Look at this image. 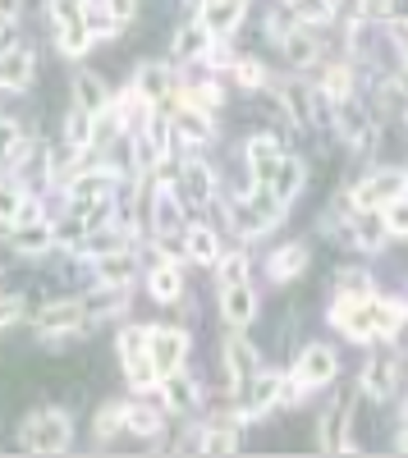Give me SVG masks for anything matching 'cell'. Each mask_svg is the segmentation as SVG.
Segmentation results:
<instances>
[{"instance_id": "obj_1", "label": "cell", "mask_w": 408, "mask_h": 458, "mask_svg": "<svg viewBox=\"0 0 408 458\" xmlns=\"http://www.w3.org/2000/svg\"><path fill=\"white\" fill-rule=\"evenodd\" d=\"M280 211H285V202L271 193L267 183H257L252 193L230 211V220H234V229H239L243 239H252V234H262V229H271V225L280 220Z\"/></svg>"}, {"instance_id": "obj_2", "label": "cell", "mask_w": 408, "mask_h": 458, "mask_svg": "<svg viewBox=\"0 0 408 458\" xmlns=\"http://www.w3.org/2000/svg\"><path fill=\"white\" fill-rule=\"evenodd\" d=\"M64 445H69V417L60 408H42L23 427V449L32 454H60Z\"/></svg>"}, {"instance_id": "obj_3", "label": "cell", "mask_w": 408, "mask_h": 458, "mask_svg": "<svg viewBox=\"0 0 408 458\" xmlns=\"http://www.w3.org/2000/svg\"><path fill=\"white\" fill-rule=\"evenodd\" d=\"M147 353H152L157 376H170V371L183 367V353H189V335H183V330H170V326L147 330Z\"/></svg>"}, {"instance_id": "obj_4", "label": "cell", "mask_w": 408, "mask_h": 458, "mask_svg": "<svg viewBox=\"0 0 408 458\" xmlns=\"http://www.w3.org/2000/svg\"><path fill=\"white\" fill-rule=\"evenodd\" d=\"M399 193H404V174L381 170V174L362 179V183L353 188V207H358V211H377V207H386V202L399 198Z\"/></svg>"}, {"instance_id": "obj_5", "label": "cell", "mask_w": 408, "mask_h": 458, "mask_svg": "<svg viewBox=\"0 0 408 458\" xmlns=\"http://www.w3.org/2000/svg\"><path fill=\"white\" fill-rule=\"evenodd\" d=\"M340 362H336V349H326V344H308L299 367H293V376L303 380V386H326V380H336Z\"/></svg>"}, {"instance_id": "obj_6", "label": "cell", "mask_w": 408, "mask_h": 458, "mask_svg": "<svg viewBox=\"0 0 408 458\" xmlns=\"http://www.w3.org/2000/svg\"><path fill=\"white\" fill-rule=\"evenodd\" d=\"M330 321H336L349 339H372L377 330H372V308H367V298H340L336 302V312H330Z\"/></svg>"}, {"instance_id": "obj_7", "label": "cell", "mask_w": 408, "mask_h": 458, "mask_svg": "<svg viewBox=\"0 0 408 458\" xmlns=\"http://www.w3.org/2000/svg\"><path fill=\"white\" fill-rule=\"evenodd\" d=\"M243 161L252 165L257 183H267V188H271V174H276V165H280V142H276L271 133L248 138V142H243Z\"/></svg>"}, {"instance_id": "obj_8", "label": "cell", "mask_w": 408, "mask_h": 458, "mask_svg": "<svg viewBox=\"0 0 408 458\" xmlns=\"http://www.w3.org/2000/svg\"><path fill=\"white\" fill-rule=\"evenodd\" d=\"M243 10H248V0H207V5H202V28L211 37H225V32L239 28Z\"/></svg>"}, {"instance_id": "obj_9", "label": "cell", "mask_w": 408, "mask_h": 458, "mask_svg": "<svg viewBox=\"0 0 408 458\" xmlns=\"http://www.w3.org/2000/svg\"><path fill=\"white\" fill-rule=\"evenodd\" d=\"M88 321V312H83V302H51V308L47 312H37V330H42V335H64V330H79Z\"/></svg>"}, {"instance_id": "obj_10", "label": "cell", "mask_w": 408, "mask_h": 458, "mask_svg": "<svg viewBox=\"0 0 408 458\" xmlns=\"http://www.w3.org/2000/svg\"><path fill=\"white\" fill-rule=\"evenodd\" d=\"M28 79H32V51H23V47L0 51V88H5V92H23Z\"/></svg>"}, {"instance_id": "obj_11", "label": "cell", "mask_w": 408, "mask_h": 458, "mask_svg": "<svg viewBox=\"0 0 408 458\" xmlns=\"http://www.w3.org/2000/svg\"><path fill=\"white\" fill-rule=\"evenodd\" d=\"M280 101H285L289 120L299 124V129H312V124H317V97H312V88H303V83H285V88H280Z\"/></svg>"}, {"instance_id": "obj_12", "label": "cell", "mask_w": 408, "mask_h": 458, "mask_svg": "<svg viewBox=\"0 0 408 458\" xmlns=\"http://www.w3.org/2000/svg\"><path fill=\"white\" fill-rule=\"evenodd\" d=\"M395 380H399V362L390 353L372 358V362H367V371H362V386H367V394H372V399H390L395 394Z\"/></svg>"}, {"instance_id": "obj_13", "label": "cell", "mask_w": 408, "mask_h": 458, "mask_svg": "<svg viewBox=\"0 0 408 458\" xmlns=\"http://www.w3.org/2000/svg\"><path fill=\"white\" fill-rule=\"evenodd\" d=\"M55 243V225H47V220H19V229H14V248L19 252H28V257H42L47 248Z\"/></svg>"}, {"instance_id": "obj_14", "label": "cell", "mask_w": 408, "mask_h": 458, "mask_svg": "<svg viewBox=\"0 0 408 458\" xmlns=\"http://www.w3.org/2000/svg\"><path fill=\"white\" fill-rule=\"evenodd\" d=\"M271 280L276 284H289V280H299L303 271H308V248L303 243H285L280 252H271Z\"/></svg>"}, {"instance_id": "obj_15", "label": "cell", "mask_w": 408, "mask_h": 458, "mask_svg": "<svg viewBox=\"0 0 408 458\" xmlns=\"http://www.w3.org/2000/svg\"><path fill=\"white\" fill-rule=\"evenodd\" d=\"M220 308H225V321L230 326H248L257 317V293L243 284H225V293H220Z\"/></svg>"}, {"instance_id": "obj_16", "label": "cell", "mask_w": 408, "mask_h": 458, "mask_svg": "<svg viewBox=\"0 0 408 458\" xmlns=\"http://www.w3.org/2000/svg\"><path fill=\"white\" fill-rule=\"evenodd\" d=\"M133 271H138V257H133L129 248H115V252L97 257V280H101V284H129Z\"/></svg>"}, {"instance_id": "obj_17", "label": "cell", "mask_w": 408, "mask_h": 458, "mask_svg": "<svg viewBox=\"0 0 408 458\" xmlns=\"http://www.w3.org/2000/svg\"><path fill=\"white\" fill-rule=\"evenodd\" d=\"M110 179L106 170H88V174H79L69 183V202H79V207H92V202H106L110 198Z\"/></svg>"}, {"instance_id": "obj_18", "label": "cell", "mask_w": 408, "mask_h": 458, "mask_svg": "<svg viewBox=\"0 0 408 458\" xmlns=\"http://www.w3.org/2000/svg\"><path fill=\"white\" fill-rule=\"evenodd\" d=\"M248 394H243V408H248V417H257V412H267L276 399H280V376H252L248 386H243Z\"/></svg>"}, {"instance_id": "obj_19", "label": "cell", "mask_w": 408, "mask_h": 458, "mask_svg": "<svg viewBox=\"0 0 408 458\" xmlns=\"http://www.w3.org/2000/svg\"><path fill=\"white\" fill-rule=\"evenodd\" d=\"M225 367L234 376V386H248V380L257 376V349H252L248 339H230L225 344Z\"/></svg>"}, {"instance_id": "obj_20", "label": "cell", "mask_w": 408, "mask_h": 458, "mask_svg": "<svg viewBox=\"0 0 408 458\" xmlns=\"http://www.w3.org/2000/svg\"><path fill=\"white\" fill-rule=\"evenodd\" d=\"M211 51V32L202 28V19L198 23H183L179 32H174V55L179 60H202Z\"/></svg>"}, {"instance_id": "obj_21", "label": "cell", "mask_w": 408, "mask_h": 458, "mask_svg": "<svg viewBox=\"0 0 408 458\" xmlns=\"http://www.w3.org/2000/svg\"><path fill=\"white\" fill-rule=\"evenodd\" d=\"M344 412H349V399L330 403V412L321 417V436H317V445H321L326 454H340V449H349V440L340 436V431H344Z\"/></svg>"}, {"instance_id": "obj_22", "label": "cell", "mask_w": 408, "mask_h": 458, "mask_svg": "<svg viewBox=\"0 0 408 458\" xmlns=\"http://www.w3.org/2000/svg\"><path fill=\"white\" fill-rule=\"evenodd\" d=\"M170 69L166 64H138V73H133V88L147 97V101H161V97H170Z\"/></svg>"}, {"instance_id": "obj_23", "label": "cell", "mask_w": 408, "mask_h": 458, "mask_svg": "<svg viewBox=\"0 0 408 458\" xmlns=\"http://www.w3.org/2000/svg\"><path fill=\"white\" fill-rule=\"evenodd\" d=\"M189 207H202L207 198H211V170L202 165V161H189L183 165V193H179Z\"/></svg>"}, {"instance_id": "obj_24", "label": "cell", "mask_w": 408, "mask_h": 458, "mask_svg": "<svg viewBox=\"0 0 408 458\" xmlns=\"http://www.w3.org/2000/svg\"><path fill=\"white\" fill-rule=\"evenodd\" d=\"M166 408L170 412H193L198 408V386L189 376H179V371L166 376Z\"/></svg>"}, {"instance_id": "obj_25", "label": "cell", "mask_w": 408, "mask_h": 458, "mask_svg": "<svg viewBox=\"0 0 408 458\" xmlns=\"http://www.w3.org/2000/svg\"><path fill=\"white\" fill-rule=\"evenodd\" d=\"M367 308H372V330H377V335H399V330H404V302H395V298H372Z\"/></svg>"}, {"instance_id": "obj_26", "label": "cell", "mask_w": 408, "mask_h": 458, "mask_svg": "<svg viewBox=\"0 0 408 458\" xmlns=\"http://www.w3.org/2000/svg\"><path fill=\"white\" fill-rule=\"evenodd\" d=\"M73 92H79V110H88V114H101L110 106L106 83L97 79V73H79V79H73Z\"/></svg>"}, {"instance_id": "obj_27", "label": "cell", "mask_w": 408, "mask_h": 458, "mask_svg": "<svg viewBox=\"0 0 408 458\" xmlns=\"http://www.w3.org/2000/svg\"><path fill=\"white\" fill-rule=\"evenodd\" d=\"M299 188H303V161H280L276 174H271V193H276L280 202H289Z\"/></svg>"}, {"instance_id": "obj_28", "label": "cell", "mask_w": 408, "mask_h": 458, "mask_svg": "<svg viewBox=\"0 0 408 458\" xmlns=\"http://www.w3.org/2000/svg\"><path fill=\"white\" fill-rule=\"evenodd\" d=\"M285 55H289L293 64H312V60H317V37H312V28H289V32H285Z\"/></svg>"}, {"instance_id": "obj_29", "label": "cell", "mask_w": 408, "mask_h": 458, "mask_svg": "<svg viewBox=\"0 0 408 458\" xmlns=\"http://www.w3.org/2000/svg\"><path fill=\"white\" fill-rule=\"evenodd\" d=\"M120 308H124V284H106V289H97V293L83 298V312L88 317H110V312H120Z\"/></svg>"}, {"instance_id": "obj_30", "label": "cell", "mask_w": 408, "mask_h": 458, "mask_svg": "<svg viewBox=\"0 0 408 458\" xmlns=\"http://www.w3.org/2000/svg\"><path fill=\"white\" fill-rule=\"evenodd\" d=\"M340 129H344V138L349 142H372V124H367V114L358 110V106H349V97L340 101Z\"/></svg>"}, {"instance_id": "obj_31", "label": "cell", "mask_w": 408, "mask_h": 458, "mask_svg": "<svg viewBox=\"0 0 408 458\" xmlns=\"http://www.w3.org/2000/svg\"><path fill=\"white\" fill-rule=\"evenodd\" d=\"M183 239H189V243H183V248H189V257L193 261H216V252H220V243H216V234H211V229L207 225H198V229H189V234H183Z\"/></svg>"}, {"instance_id": "obj_32", "label": "cell", "mask_w": 408, "mask_h": 458, "mask_svg": "<svg viewBox=\"0 0 408 458\" xmlns=\"http://www.w3.org/2000/svg\"><path fill=\"white\" fill-rule=\"evenodd\" d=\"M358 243L362 248H381L386 243V234H390V225H386V216H377V211H358Z\"/></svg>"}, {"instance_id": "obj_33", "label": "cell", "mask_w": 408, "mask_h": 458, "mask_svg": "<svg viewBox=\"0 0 408 458\" xmlns=\"http://www.w3.org/2000/svg\"><path fill=\"white\" fill-rule=\"evenodd\" d=\"M179 129H183V138H193V142H207L211 138V120L202 114V106H193V101L179 110Z\"/></svg>"}, {"instance_id": "obj_34", "label": "cell", "mask_w": 408, "mask_h": 458, "mask_svg": "<svg viewBox=\"0 0 408 458\" xmlns=\"http://www.w3.org/2000/svg\"><path fill=\"white\" fill-rule=\"evenodd\" d=\"M179 225H183V216H179V198L161 193V198H157V234L179 239Z\"/></svg>"}, {"instance_id": "obj_35", "label": "cell", "mask_w": 408, "mask_h": 458, "mask_svg": "<svg viewBox=\"0 0 408 458\" xmlns=\"http://www.w3.org/2000/svg\"><path fill=\"white\" fill-rule=\"evenodd\" d=\"M120 427H129V408L124 403H106L101 412H97V422H92V431L106 440V436H115Z\"/></svg>"}, {"instance_id": "obj_36", "label": "cell", "mask_w": 408, "mask_h": 458, "mask_svg": "<svg viewBox=\"0 0 408 458\" xmlns=\"http://www.w3.org/2000/svg\"><path fill=\"white\" fill-rule=\"evenodd\" d=\"M179 289H183V280H179V271L166 261V266H157L152 271V293L161 298V302H170V298H179Z\"/></svg>"}, {"instance_id": "obj_37", "label": "cell", "mask_w": 408, "mask_h": 458, "mask_svg": "<svg viewBox=\"0 0 408 458\" xmlns=\"http://www.w3.org/2000/svg\"><path fill=\"white\" fill-rule=\"evenodd\" d=\"M239 445H243L239 431H225V427L202 431V449H207V454H230V449H239Z\"/></svg>"}, {"instance_id": "obj_38", "label": "cell", "mask_w": 408, "mask_h": 458, "mask_svg": "<svg viewBox=\"0 0 408 458\" xmlns=\"http://www.w3.org/2000/svg\"><path fill=\"white\" fill-rule=\"evenodd\" d=\"M23 211H28V198L19 193V188L0 183V220H23Z\"/></svg>"}, {"instance_id": "obj_39", "label": "cell", "mask_w": 408, "mask_h": 458, "mask_svg": "<svg viewBox=\"0 0 408 458\" xmlns=\"http://www.w3.org/2000/svg\"><path fill=\"white\" fill-rule=\"evenodd\" d=\"M381 216H386V225H390V234H408V198H404V193L390 198Z\"/></svg>"}, {"instance_id": "obj_40", "label": "cell", "mask_w": 408, "mask_h": 458, "mask_svg": "<svg viewBox=\"0 0 408 458\" xmlns=\"http://www.w3.org/2000/svg\"><path fill=\"white\" fill-rule=\"evenodd\" d=\"M129 431L157 436V431H161V412H152V408H129Z\"/></svg>"}, {"instance_id": "obj_41", "label": "cell", "mask_w": 408, "mask_h": 458, "mask_svg": "<svg viewBox=\"0 0 408 458\" xmlns=\"http://www.w3.org/2000/svg\"><path fill=\"white\" fill-rule=\"evenodd\" d=\"M243 280H248V257L243 252L220 261V284H243Z\"/></svg>"}, {"instance_id": "obj_42", "label": "cell", "mask_w": 408, "mask_h": 458, "mask_svg": "<svg viewBox=\"0 0 408 458\" xmlns=\"http://www.w3.org/2000/svg\"><path fill=\"white\" fill-rule=\"evenodd\" d=\"M340 289H344L349 298H367V271H344Z\"/></svg>"}, {"instance_id": "obj_43", "label": "cell", "mask_w": 408, "mask_h": 458, "mask_svg": "<svg viewBox=\"0 0 408 458\" xmlns=\"http://www.w3.org/2000/svg\"><path fill=\"white\" fill-rule=\"evenodd\" d=\"M234 79H239L243 88H257V83H262V69H257L252 60H243V64H234Z\"/></svg>"}, {"instance_id": "obj_44", "label": "cell", "mask_w": 408, "mask_h": 458, "mask_svg": "<svg viewBox=\"0 0 408 458\" xmlns=\"http://www.w3.org/2000/svg\"><path fill=\"white\" fill-rule=\"evenodd\" d=\"M326 88H330V97H336V101H344V97H349V69H336V73L326 79Z\"/></svg>"}, {"instance_id": "obj_45", "label": "cell", "mask_w": 408, "mask_h": 458, "mask_svg": "<svg viewBox=\"0 0 408 458\" xmlns=\"http://www.w3.org/2000/svg\"><path fill=\"white\" fill-rule=\"evenodd\" d=\"M14 147H19V124H10V120H0V151H5V157H10Z\"/></svg>"}, {"instance_id": "obj_46", "label": "cell", "mask_w": 408, "mask_h": 458, "mask_svg": "<svg viewBox=\"0 0 408 458\" xmlns=\"http://www.w3.org/2000/svg\"><path fill=\"white\" fill-rule=\"evenodd\" d=\"M19 312H23V298H0V326L19 321Z\"/></svg>"}, {"instance_id": "obj_47", "label": "cell", "mask_w": 408, "mask_h": 458, "mask_svg": "<svg viewBox=\"0 0 408 458\" xmlns=\"http://www.w3.org/2000/svg\"><path fill=\"white\" fill-rule=\"evenodd\" d=\"M55 239H60V243L83 239V220H64V225H55Z\"/></svg>"}, {"instance_id": "obj_48", "label": "cell", "mask_w": 408, "mask_h": 458, "mask_svg": "<svg viewBox=\"0 0 408 458\" xmlns=\"http://www.w3.org/2000/svg\"><path fill=\"white\" fill-rule=\"evenodd\" d=\"M106 5H110V14H115L120 23H129L138 14V0H106Z\"/></svg>"}, {"instance_id": "obj_49", "label": "cell", "mask_w": 408, "mask_h": 458, "mask_svg": "<svg viewBox=\"0 0 408 458\" xmlns=\"http://www.w3.org/2000/svg\"><path fill=\"white\" fill-rule=\"evenodd\" d=\"M390 10V0H362V19H381Z\"/></svg>"}, {"instance_id": "obj_50", "label": "cell", "mask_w": 408, "mask_h": 458, "mask_svg": "<svg viewBox=\"0 0 408 458\" xmlns=\"http://www.w3.org/2000/svg\"><path fill=\"white\" fill-rule=\"evenodd\" d=\"M399 449H404V454H408V431H404V436H399Z\"/></svg>"}, {"instance_id": "obj_51", "label": "cell", "mask_w": 408, "mask_h": 458, "mask_svg": "<svg viewBox=\"0 0 408 458\" xmlns=\"http://www.w3.org/2000/svg\"><path fill=\"white\" fill-rule=\"evenodd\" d=\"M404 69H408V37H404Z\"/></svg>"}, {"instance_id": "obj_52", "label": "cell", "mask_w": 408, "mask_h": 458, "mask_svg": "<svg viewBox=\"0 0 408 458\" xmlns=\"http://www.w3.org/2000/svg\"><path fill=\"white\" fill-rule=\"evenodd\" d=\"M404 32H408V23H404Z\"/></svg>"}]
</instances>
